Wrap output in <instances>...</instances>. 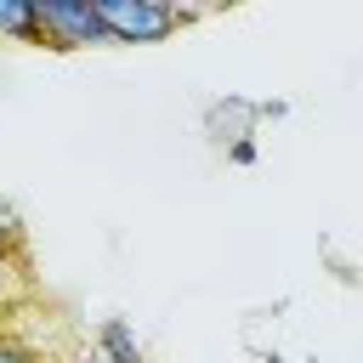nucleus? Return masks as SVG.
<instances>
[{"label": "nucleus", "mask_w": 363, "mask_h": 363, "mask_svg": "<svg viewBox=\"0 0 363 363\" xmlns=\"http://www.w3.org/2000/svg\"><path fill=\"white\" fill-rule=\"evenodd\" d=\"M96 17L108 28V45H159L193 23V11L170 0H96Z\"/></svg>", "instance_id": "f257e3e1"}, {"label": "nucleus", "mask_w": 363, "mask_h": 363, "mask_svg": "<svg viewBox=\"0 0 363 363\" xmlns=\"http://www.w3.org/2000/svg\"><path fill=\"white\" fill-rule=\"evenodd\" d=\"M34 11H40V45H51V51L108 45V28L96 17V0H34Z\"/></svg>", "instance_id": "f03ea898"}, {"label": "nucleus", "mask_w": 363, "mask_h": 363, "mask_svg": "<svg viewBox=\"0 0 363 363\" xmlns=\"http://www.w3.org/2000/svg\"><path fill=\"white\" fill-rule=\"evenodd\" d=\"M204 125H210V136H233V142H244V136H255L250 125H255V102H244V96H221V102H210L204 108Z\"/></svg>", "instance_id": "7ed1b4c3"}, {"label": "nucleus", "mask_w": 363, "mask_h": 363, "mask_svg": "<svg viewBox=\"0 0 363 363\" xmlns=\"http://www.w3.org/2000/svg\"><path fill=\"white\" fill-rule=\"evenodd\" d=\"M91 346H96L108 363H142V340H136V329H130L125 318H102Z\"/></svg>", "instance_id": "20e7f679"}, {"label": "nucleus", "mask_w": 363, "mask_h": 363, "mask_svg": "<svg viewBox=\"0 0 363 363\" xmlns=\"http://www.w3.org/2000/svg\"><path fill=\"white\" fill-rule=\"evenodd\" d=\"M0 40L40 45V11H34V0H0Z\"/></svg>", "instance_id": "39448f33"}, {"label": "nucleus", "mask_w": 363, "mask_h": 363, "mask_svg": "<svg viewBox=\"0 0 363 363\" xmlns=\"http://www.w3.org/2000/svg\"><path fill=\"white\" fill-rule=\"evenodd\" d=\"M0 250L6 255H28V227H23V210L0 193Z\"/></svg>", "instance_id": "423d86ee"}, {"label": "nucleus", "mask_w": 363, "mask_h": 363, "mask_svg": "<svg viewBox=\"0 0 363 363\" xmlns=\"http://www.w3.org/2000/svg\"><path fill=\"white\" fill-rule=\"evenodd\" d=\"M23 272H28V255H6V250H0V306H11V301H17Z\"/></svg>", "instance_id": "0eeeda50"}, {"label": "nucleus", "mask_w": 363, "mask_h": 363, "mask_svg": "<svg viewBox=\"0 0 363 363\" xmlns=\"http://www.w3.org/2000/svg\"><path fill=\"white\" fill-rule=\"evenodd\" d=\"M0 363H40L23 340H11V335H0Z\"/></svg>", "instance_id": "6e6552de"}, {"label": "nucleus", "mask_w": 363, "mask_h": 363, "mask_svg": "<svg viewBox=\"0 0 363 363\" xmlns=\"http://www.w3.org/2000/svg\"><path fill=\"white\" fill-rule=\"evenodd\" d=\"M227 159H233V164H255V159H261L255 136H244V142H227Z\"/></svg>", "instance_id": "1a4fd4ad"}, {"label": "nucleus", "mask_w": 363, "mask_h": 363, "mask_svg": "<svg viewBox=\"0 0 363 363\" xmlns=\"http://www.w3.org/2000/svg\"><path fill=\"white\" fill-rule=\"evenodd\" d=\"M68 363H108V357H102V352H96V346H85V352H74V357H68Z\"/></svg>", "instance_id": "9d476101"}, {"label": "nucleus", "mask_w": 363, "mask_h": 363, "mask_svg": "<svg viewBox=\"0 0 363 363\" xmlns=\"http://www.w3.org/2000/svg\"><path fill=\"white\" fill-rule=\"evenodd\" d=\"M267 363H284V357H278V352H267Z\"/></svg>", "instance_id": "9b49d317"}]
</instances>
